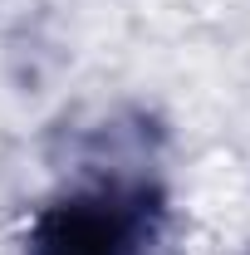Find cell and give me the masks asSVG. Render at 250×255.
I'll return each mask as SVG.
<instances>
[{
	"mask_svg": "<svg viewBox=\"0 0 250 255\" xmlns=\"http://www.w3.org/2000/svg\"><path fill=\"white\" fill-rule=\"evenodd\" d=\"M167 226V191L142 177L69 187L34 211L25 255H152Z\"/></svg>",
	"mask_w": 250,
	"mask_h": 255,
	"instance_id": "cell-1",
	"label": "cell"
}]
</instances>
